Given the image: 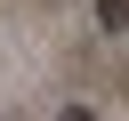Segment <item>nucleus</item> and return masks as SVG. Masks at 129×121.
<instances>
[{
	"label": "nucleus",
	"mask_w": 129,
	"mask_h": 121,
	"mask_svg": "<svg viewBox=\"0 0 129 121\" xmlns=\"http://www.w3.org/2000/svg\"><path fill=\"white\" fill-rule=\"evenodd\" d=\"M97 32H129V0H97Z\"/></svg>",
	"instance_id": "obj_1"
},
{
	"label": "nucleus",
	"mask_w": 129,
	"mask_h": 121,
	"mask_svg": "<svg viewBox=\"0 0 129 121\" xmlns=\"http://www.w3.org/2000/svg\"><path fill=\"white\" fill-rule=\"evenodd\" d=\"M56 121H97V113H89V105H56Z\"/></svg>",
	"instance_id": "obj_2"
}]
</instances>
